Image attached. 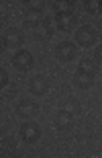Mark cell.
I'll list each match as a JSON object with an SVG mask.
<instances>
[{"instance_id":"14","label":"cell","mask_w":102,"mask_h":158,"mask_svg":"<svg viewBox=\"0 0 102 158\" xmlns=\"http://www.w3.org/2000/svg\"><path fill=\"white\" fill-rule=\"evenodd\" d=\"M6 82H8V74H6L4 68H0V88H4Z\"/></svg>"},{"instance_id":"5","label":"cell","mask_w":102,"mask_h":158,"mask_svg":"<svg viewBox=\"0 0 102 158\" xmlns=\"http://www.w3.org/2000/svg\"><path fill=\"white\" fill-rule=\"evenodd\" d=\"M76 53H78V47L72 43V41H61V43H57L55 45V58L59 62H72L76 58Z\"/></svg>"},{"instance_id":"7","label":"cell","mask_w":102,"mask_h":158,"mask_svg":"<svg viewBox=\"0 0 102 158\" xmlns=\"http://www.w3.org/2000/svg\"><path fill=\"white\" fill-rule=\"evenodd\" d=\"M4 43L6 47H10V49H17V47H21L25 43V35H23V31H18L17 27H10V29H6L4 33Z\"/></svg>"},{"instance_id":"11","label":"cell","mask_w":102,"mask_h":158,"mask_svg":"<svg viewBox=\"0 0 102 158\" xmlns=\"http://www.w3.org/2000/svg\"><path fill=\"white\" fill-rule=\"evenodd\" d=\"M41 25H43V21H41V17H39V15H35V12H33V17H31V15H27V19H25V27H27V29L39 31Z\"/></svg>"},{"instance_id":"15","label":"cell","mask_w":102,"mask_h":158,"mask_svg":"<svg viewBox=\"0 0 102 158\" xmlns=\"http://www.w3.org/2000/svg\"><path fill=\"white\" fill-rule=\"evenodd\" d=\"M94 58H96V62L100 64V60H102V52H100V47L96 49V53H94Z\"/></svg>"},{"instance_id":"9","label":"cell","mask_w":102,"mask_h":158,"mask_svg":"<svg viewBox=\"0 0 102 158\" xmlns=\"http://www.w3.org/2000/svg\"><path fill=\"white\" fill-rule=\"evenodd\" d=\"M55 127L59 131H69V129L74 127V115L63 111V109L59 113H55Z\"/></svg>"},{"instance_id":"12","label":"cell","mask_w":102,"mask_h":158,"mask_svg":"<svg viewBox=\"0 0 102 158\" xmlns=\"http://www.w3.org/2000/svg\"><path fill=\"white\" fill-rule=\"evenodd\" d=\"M63 111H68V113H72V115H76V113L80 111V103L76 99H68L65 103H63Z\"/></svg>"},{"instance_id":"2","label":"cell","mask_w":102,"mask_h":158,"mask_svg":"<svg viewBox=\"0 0 102 158\" xmlns=\"http://www.w3.org/2000/svg\"><path fill=\"white\" fill-rule=\"evenodd\" d=\"M96 39H98V35H96V31H94V27H90V25H82L76 31V43L82 47H92L96 43Z\"/></svg>"},{"instance_id":"8","label":"cell","mask_w":102,"mask_h":158,"mask_svg":"<svg viewBox=\"0 0 102 158\" xmlns=\"http://www.w3.org/2000/svg\"><path fill=\"white\" fill-rule=\"evenodd\" d=\"M17 113L21 117H35L39 113V105L33 99H21L17 103Z\"/></svg>"},{"instance_id":"6","label":"cell","mask_w":102,"mask_h":158,"mask_svg":"<svg viewBox=\"0 0 102 158\" xmlns=\"http://www.w3.org/2000/svg\"><path fill=\"white\" fill-rule=\"evenodd\" d=\"M92 84H94V72L88 70V68H78V72L74 74V86L86 90Z\"/></svg>"},{"instance_id":"3","label":"cell","mask_w":102,"mask_h":158,"mask_svg":"<svg viewBox=\"0 0 102 158\" xmlns=\"http://www.w3.org/2000/svg\"><path fill=\"white\" fill-rule=\"evenodd\" d=\"M76 23H78V17H76V12L72 10H57L55 12V25L59 31H72L76 27Z\"/></svg>"},{"instance_id":"16","label":"cell","mask_w":102,"mask_h":158,"mask_svg":"<svg viewBox=\"0 0 102 158\" xmlns=\"http://www.w3.org/2000/svg\"><path fill=\"white\" fill-rule=\"evenodd\" d=\"M4 49H6V43H4V39H2V37H0V53L4 52Z\"/></svg>"},{"instance_id":"10","label":"cell","mask_w":102,"mask_h":158,"mask_svg":"<svg viewBox=\"0 0 102 158\" xmlns=\"http://www.w3.org/2000/svg\"><path fill=\"white\" fill-rule=\"evenodd\" d=\"M47 88H49V80H47L43 74H37V76L31 78V82H29V90L33 94H45Z\"/></svg>"},{"instance_id":"4","label":"cell","mask_w":102,"mask_h":158,"mask_svg":"<svg viewBox=\"0 0 102 158\" xmlns=\"http://www.w3.org/2000/svg\"><path fill=\"white\" fill-rule=\"evenodd\" d=\"M33 62H35L33 53L27 52V49H18V52L12 56V66H14L18 72H29L33 68Z\"/></svg>"},{"instance_id":"1","label":"cell","mask_w":102,"mask_h":158,"mask_svg":"<svg viewBox=\"0 0 102 158\" xmlns=\"http://www.w3.org/2000/svg\"><path fill=\"white\" fill-rule=\"evenodd\" d=\"M18 135L21 140L27 142V144H35V142L41 138V127L35 121H25L21 127H18Z\"/></svg>"},{"instance_id":"13","label":"cell","mask_w":102,"mask_h":158,"mask_svg":"<svg viewBox=\"0 0 102 158\" xmlns=\"http://www.w3.org/2000/svg\"><path fill=\"white\" fill-rule=\"evenodd\" d=\"M86 8L94 15V12H100V2H86Z\"/></svg>"}]
</instances>
